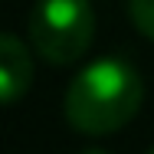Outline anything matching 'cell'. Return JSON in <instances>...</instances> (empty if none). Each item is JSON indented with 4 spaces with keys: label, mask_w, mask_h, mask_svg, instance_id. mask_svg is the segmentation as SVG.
Instances as JSON below:
<instances>
[{
    "label": "cell",
    "mask_w": 154,
    "mask_h": 154,
    "mask_svg": "<svg viewBox=\"0 0 154 154\" xmlns=\"http://www.w3.org/2000/svg\"><path fill=\"white\" fill-rule=\"evenodd\" d=\"M144 82L138 69L125 59L89 62L66 92V118L82 134H112L131 122L141 108Z\"/></svg>",
    "instance_id": "cell-1"
},
{
    "label": "cell",
    "mask_w": 154,
    "mask_h": 154,
    "mask_svg": "<svg viewBox=\"0 0 154 154\" xmlns=\"http://www.w3.org/2000/svg\"><path fill=\"white\" fill-rule=\"evenodd\" d=\"M95 36L89 0H36L30 13V43L53 66L82 59Z\"/></svg>",
    "instance_id": "cell-2"
},
{
    "label": "cell",
    "mask_w": 154,
    "mask_h": 154,
    "mask_svg": "<svg viewBox=\"0 0 154 154\" xmlns=\"http://www.w3.org/2000/svg\"><path fill=\"white\" fill-rule=\"evenodd\" d=\"M30 82H33V62L26 46L13 33H3L0 36V98L13 105L30 89Z\"/></svg>",
    "instance_id": "cell-3"
},
{
    "label": "cell",
    "mask_w": 154,
    "mask_h": 154,
    "mask_svg": "<svg viewBox=\"0 0 154 154\" xmlns=\"http://www.w3.org/2000/svg\"><path fill=\"white\" fill-rule=\"evenodd\" d=\"M128 17L138 33L154 43V0H128Z\"/></svg>",
    "instance_id": "cell-4"
},
{
    "label": "cell",
    "mask_w": 154,
    "mask_h": 154,
    "mask_svg": "<svg viewBox=\"0 0 154 154\" xmlns=\"http://www.w3.org/2000/svg\"><path fill=\"white\" fill-rule=\"evenodd\" d=\"M82 154H108V151H98V148H89V151H82Z\"/></svg>",
    "instance_id": "cell-5"
},
{
    "label": "cell",
    "mask_w": 154,
    "mask_h": 154,
    "mask_svg": "<svg viewBox=\"0 0 154 154\" xmlns=\"http://www.w3.org/2000/svg\"><path fill=\"white\" fill-rule=\"evenodd\" d=\"M148 154H154V148H151V151H148Z\"/></svg>",
    "instance_id": "cell-6"
}]
</instances>
